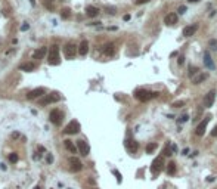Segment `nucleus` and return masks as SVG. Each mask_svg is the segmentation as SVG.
Here are the masks:
<instances>
[{
    "instance_id": "nucleus-1",
    "label": "nucleus",
    "mask_w": 217,
    "mask_h": 189,
    "mask_svg": "<svg viewBox=\"0 0 217 189\" xmlns=\"http://www.w3.org/2000/svg\"><path fill=\"white\" fill-rule=\"evenodd\" d=\"M49 64L50 65H58L61 62V59H59V47L56 45L53 46H50V50H49Z\"/></svg>"
},
{
    "instance_id": "nucleus-2",
    "label": "nucleus",
    "mask_w": 217,
    "mask_h": 189,
    "mask_svg": "<svg viewBox=\"0 0 217 189\" xmlns=\"http://www.w3.org/2000/svg\"><path fill=\"white\" fill-rule=\"evenodd\" d=\"M49 118H50L52 124L61 126V123H62V120H64V114H62V111H59V109H52L50 114H49Z\"/></svg>"
},
{
    "instance_id": "nucleus-3",
    "label": "nucleus",
    "mask_w": 217,
    "mask_h": 189,
    "mask_svg": "<svg viewBox=\"0 0 217 189\" xmlns=\"http://www.w3.org/2000/svg\"><path fill=\"white\" fill-rule=\"evenodd\" d=\"M80 132V123L77 121V120H73V121H69L68 126L65 127L64 133L65 134H77Z\"/></svg>"
},
{
    "instance_id": "nucleus-4",
    "label": "nucleus",
    "mask_w": 217,
    "mask_h": 189,
    "mask_svg": "<svg viewBox=\"0 0 217 189\" xmlns=\"http://www.w3.org/2000/svg\"><path fill=\"white\" fill-rule=\"evenodd\" d=\"M77 46L74 45V43H67L65 47H64V55L67 59H73L75 55H77Z\"/></svg>"
},
{
    "instance_id": "nucleus-5",
    "label": "nucleus",
    "mask_w": 217,
    "mask_h": 189,
    "mask_svg": "<svg viewBox=\"0 0 217 189\" xmlns=\"http://www.w3.org/2000/svg\"><path fill=\"white\" fill-rule=\"evenodd\" d=\"M134 98L137 100H140V102H146V100H149L152 98V93L148 92V90H145V89H137L134 92Z\"/></svg>"
},
{
    "instance_id": "nucleus-6",
    "label": "nucleus",
    "mask_w": 217,
    "mask_h": 189,
    "mask_svg": "<svg viewBox=\"0 0 217 189\" xmlns=\"http://www.w3.org/2000/svg\"><path fill=\"white\" fill-rule=\"evenodd\" d=\"M162 167H164V158H162V157H157V158L152 161V166H151L152 174H158L160 171L162 170Z\"/></svg>"
},
{
    "instance_id": "nucleus-7",
    "label": "nucleus",
    "mask_w": 217,
    "mask_h": 189,
    "mask_svg": "<svg viewBox=\"0 0 217 189\" xmlns=\"http://www.w3.org/2000/svg\"><path fill=\"white\" fill-rule=\"evenodd\" d=\"M68 164H69V170L73 171V173H77V171H80L83 168V164L81 161L77 158V157H71L68 160Z\"/></svg>"
},
{
    "instance_id": "nucleus-8",
    "label": "nucleus",
    "mask_w": 217,
    "mask_h": 189,
    "mask_svg": "<svg viewBox=\"0 0 217 189\" xmlns=\"http://www.w3.org/2000/svg\"><path fill=\"white\" fill-rule=\"evenodd\" d=\"M61 99V94L58 92H52L50 94H47V96L41 100L43 105H47V104H55V102H58Z\"/></svg>"
},
{
    "instance_id": "nucleus-9",
    "label": "nucleus",
    "mask_w": 217,
    "mask_h": 189,
    "mask_svg": "<svg viewBox=\"0 0 217 189\" xmlns=\"http://www.w3.org/2000/svg\"><path fill=\"white\" fill-rule=\"evenodd\" d=\"M214 99H216V90H210L204 98V106L205 108H211L213 104H214Z\"/></svg>"
},
{
    "instance_id": "nucleus-10",
    "label": "nucleus",
    "mask_w": 217,
    "mask_h": 189,
    "mask_svg": "<svg viewBox=\"0 0 217 189\" xmlns=\"http://www.w3.org/2000/svg\"><path fill=\"white\" fill-rule=\"evenodd\" d=\"M77 149L80 151L81 155H89V152H90V146L87 145V142L86 140H77Z\"/></svg>"
},
{
    "instance_id": "nucleus-11",
    "label": "nucleus",
    "mask_w": 217,
    "mask_h": 189,
    "mask_svg": "<svg viewBox=\"0 0 217 189\" xmlns=\"http://www.w3.org/2000/svg\"><path fill=\"white\" fill-rule=\"evenodd\" d=\"M46 89L45 87H37V89H34L31 92L27 93V99H37L39 96H41V94H45Z\"/></svg>"
},
{
    "instance_id": "nucleus-12",
    "label": "nucleus",
    "mask_w": 217,
    "mask_h": 189,
    "mask_svg": "<svg viewBox=\"0 0 217 189\" xmlns=\"http://www.w3.org/2000/svg\"><path fill=\"white\" fill-rule=\"evenodd\" d=\"M208 121H210V117H207V118H204L201 123L198 124V127H196V130H195V133H196V136H202L204 133H205V128H207V124H208Z\"/></svg>"
},
{
    "instance_id": "nucleus-13",
    "label": "nucleus",
    "mask_w": 217,
    "mask_h": 189,
    "mask_svg": "<svg viewBox=\"0 0 217 189\" xmlns=\"http://www.w3.org/2000/svg\"><path fill=\"white\" fill-rule=\"evenodd\" d=\"M196 30H198V25H196V24H194V25H188V27L183 28L182 34H183L185 37H190V36H194V34L196 33Z\"/></svg>"
},
{
    "instance_id": "nucleus-14",
    "label": "nucleus",
    "mask_w": 217,
    "mask_h": 189,
    "mask_svg": "<svg viewBox=\"0 0 217 189\" xmlns=\"http://www.w3.org/2000/svg\"><path fill=\"white\" fill-rule=\"evenodd\" d=\"M204 64H205L207 68H210V70H214V68H216L213 59H211V55H210L208 50H205V52H204Z\"/></svg>"
},
{
    "instance_id": "nucleus-15",
    "label": "nucleus",
    "mask_w": 217,
    "mask_h": 189,
    "mask_svg": "<svg viewBox=\"0 0 217 189\" xmlns=\"http://www.w3.org/2000/svg\"><path fill=\"white\" fill-rule=\"evenodd\" d=\"M126 148H127L128 152L134 154V152L137 151V148H139V145H137V142L133 140V139H127V140H126Z\"/></svg>"
},
{
    "instance_id": "nucleus-16",
    "label": "nucleus",
    "mask_w": 217,
    "mask_h": 189,
    "mask_svg": "<svg viewBox=\"0 0 217 189\" xmlns=\"http://www.w3.org/2000/svg\"><path fill=\"white\" fill-rule=\"evenodd\" d=\"M86 15L90 16V18H95V16L99 15V9L96 6H87L86 7Z\"/></svg>"
},
{
    "instance_id": "nucleus-17",
    "label": "nucleus",
    "mask_w": 217,
    "mask_h": 189,
    "mask_svg": "<svg viewBox=\"0 0 217 189\" xmlns=\"http://www.w3.org/2000/svg\"><path fill=\"white\" fill-rule=\"evenodd\" d=\"M87 52H89V41H87V40H83V41L80 43L79 53H80L81 56H84V55H87Z\"/></svg>"
},
{
    "instance_id": "nucleus-18",
    "label": "nucleus",
    "mask_w": 217,
    "mask_h": 189,
    "mask_svg": "<svg viewBox=\"0 0 217 189\" xmlns=\"http://www.w3.org/2000/svg\"><path fill=\"white\" fill-rule=\"evenodd\" d=\"M46 52H47L46 47H39L37 50H34V52H33V59H41L43 56L46 55Z\"/></svg>"
},
{
    "instance_id": "nucleus-19",
    "label": "nucleus",
    "mask_w": 217,
    "mask_h": 189,
    "mask_svg": "<svg viewBox=\"0 0 217 189\" xmlns=\"http://www.w3.org/2000/svg\"><path fill=\"white\" fill-rule=\"evenodd\" d=\"M176 22H177V15L176 13H168V15H166V18H164V24H167V25H173Z\"/></svg>"
},
{
    "instance_id": "nucleus-20",
    "label": "nucleus",
    "mask_w": 217,
    "mask_h": 189,
    "mask_svg": "<svg viewBox=\"0 0 217 189\" xmlns=\"http://www.w3.org/2000/svg\"><path fill=\"white\" fill-rule=\"evenodd\" d=\"M103 53H105L107 56H112L115 53V46L112 45V43H108V45L103 47Z\"/></svg>"
},
{
    "instance_id": "nucleus-21",
    "label": "nucleus",
    "mask_w": 217,
    "mask_h": 189,
    "mask_svg": "<svg viewBox=\"0 0 217 189\" xmlns=\"http://www.w3.org/2000/svg\"><path fill=\"white\" fill-rule=\"evenodd\" d=\"M64 145H65V148L71 152V154H75L77 151H79V149H77V146L73 143V140H69V139H67V140L64 142Z\"/></svg>"
},
{
    "instance_id": "nucleus-22",
    "label": "nucleus",
    "mask_w": 217,
    "mask_h": 189,
    "mask_svg": "<svg viewBox=\"0 0 217 189\" xmlns=\"http://www.w3.org/2000/svg\"><path fill=\"white\" fill-rule=\"evenodd\" d=\"M207 79H208V74H207V73H201V74H198L192 81H194V84H201V83H202L204 80H207Z\"/></svg>"
},
{
    "instance_id": "nucleus-23",
    "label": "nucleus",
    "mask_w": 217,
    "mask_h": 189,
    "mask_svg": "<svg viewBox=\"0 0 217 189\" xmlns=\"http://www.w3.org/2000/svg\"><path fill=\"white\" fill-rule=\"evenodd\" d=\"M34 68H36V65L34 64H22L21 67H19V70L21 71H27V73H31Z\"/></svg>"
},
{
    "instance_id": "nucleus-24",
    "label": "nucleus",
    "mask_w": 217,
    "mask_h": 189,
    "mask_svg": "<svg viewBox=\"0 0 217 189\" xmlns=\"http://www.w3.org/2000/svg\"><path fill=\"white\" fill-rule=\"evenodd\" d=\"M167 174L173 176V174H176V164L174 162H168V166H167Z\"/></svg>"
},
{
    "instance_id": "nucleus-25",
    "label": "nucleus",
    "mask_w": 217,
    "mask_h": 189,
    "mask_svg": "<svg viewBox=\"0 0 217 189\" xmlns=\"http://www.w3.org/2000/svg\"><path fill=\"white\" fill-rule=\"evenodd\" d=\"M155 149H157V143H155V142L148 143V146H146V152H148V154H152Z\"/></svg>"
},
{
    "instance_id": "nucleus-26",
    "label": "nucleus",
    "mask_w": 217,
    "mask_h": 189,
    "mask_svg": "<svg viewBox=\"0 0 217 189\" xmlns=\"http://www.w3.org/2000/svg\"><path fill=\"white\" fill-rule=\"evenodd\" d=\"M18 160H19V157H18V154H16V152H13V154H11V155H9V161L13 162V164H15V162H18Z\"/></svg>"
},
{
    "instance_id": "nucleus-27",
    "label": "nucleus",
    "mask_w": 217,
    "mask_h": 189,
    "mask_svg": "<svg viewBox=\"0 0 217 189\" xmlns=\"http://www.w3.org/2000/svg\"><path fill=\"white\" fill-rule=\"evenodd\" d=\"M43 5H45L47 9H53V0H43Z\"/></svg>"
},
{
    "instance_id": "nucleus-28",
    "label": "nucleus",
    "mask_w": 217,
    "mask_h": 189,
    "mask_svg": "<svg viewBox=\"0 0 217 189\" xmlns=\"http://www.w3.org/2000/svg\"><path fill=\"white\" fill-rule=\"evenodd\" d=\"M69 15H71V11H69V9H64L62 13H61V18L67 19V18H69Z\"/></svg>"
},
{
    "instance_id": "nucleus-29",
    "label": "nucleus",
    "mask_w": 217,
    "mask_h": 189,
    "mask_svg": "<svg viewBox=\"0 0 217 189\" xmlns=\"http://www.w3.org/2000/svg\"><path fill=\"white\" fill-rule=\"evenodd\" d=\"M196 73H198V68H196V67H192V65H190V67H189V77L195 75Z\"/></svg>"
},
{
    "instance_id": "nucleus-30",
    "label": "nucleus",
    "mask_w": 217,
    "mask_h": 189,
    "mask_svg": "<svg viewBox=\"0 0 217 189\" xmlns=\"http://www.w3.org/2000/svg\"><path fill=\"white\" fill-rule=\"evenodd\" d=\"M208 45H210V47H211V49L217 50V40H216V39H211L210 41H208Z\"/></svg>"
},
{
    "instance_id": "nucleus-31",
    "label": "nucleus",
    "mask_w": 217,
    "mask_h": 189,
    "mask_svg": "<svg viewBox=\"0 0 217 189\" xmlns=\"http://www.w3.org/2000/svg\"><path fill=\"white\" fill-rule=\"evenodd\" d=\"M188 120H189V117H188V115L185 114V115H182V117H180V118L177 120V123H179V124H180V123H186Z\"/></svg>"
},
{
    "instance_id": "nucleus-32",
    "label": "nucleus",
    "mask_w": 217,
    "mask_h": 189,
    "mask_svg": "<svg viewBox=\"0 0 217 189\" xmlns=\"http://www.w3.org/2000/svg\"><path fill=\"white\" fill-rule=\"evenodd\" d=\"M183 105H185L183 100H177V102H174V104H173V108H180V106H183Z\"/></svg>"
},
{
    "instance_id": "nucleus-33",
    "label": "nucleus",
    "mask_w": 217,
    "mask_h": 189,
    "mask_svg": "<svg viewBox=\"0 0 217 189\" xmlns=\"http://www.w3.org/2000/svg\"><path fill=\"white\" fill-rule=\"evenodd\" d=\"M114 174L117 176V182L121 183V174H120V171H118V170H114Z\"/></svg>"
},
{
    "instance_id": "nucleus-34",
    "label": "nucleus",
    "mask_w": 217,
    "mask_h": 189,
    "mask_svg": "<svg viewBox=\"0 0 217 189\" xmlns=\"http://www.w3.org/2000/svg\"><path fill=\"white\" fill-rule=\"evenodd\" d=\"M177 64H179V65H183V64H185V56H179V58H177Z\"/></svg>"
},
{
    "instance_id": "nucleus-35",
    "label": "nucleus",
    "mask_w": 217,
    "mask_h": 189,
    "mask_svg": "<svg viewBox=\"0 0 217 189\" xmlns=\"http://www.w3.org/2000/svg\"><path fill=\"white\" fill-rule=\"evenodd\" d=\"M185 12H186V6H180V7H179V13L183 15Z\"/></svg>"
},
{
    "instance_id": "nucleus-36",
    "label": "nucleus",
    "mask_w": 217,
    "mask_h": 189,
    "mask_svg": "<svg viewBox=\"0 0 217 189\" xmlns=\"http://www.w3.org/2000/svg\"><path fill=\"white\" fill-rule=\"evenodd\" d=\"M107 11H108V13L114 15V13H115V7H107Z\"/></svg>"
},
{
    "instance_id": "nucleus-37",
    "label": "nucleus",
    "mask_w": 217,
    "mask_h": 189,
    "mask_svg": "<svg viewBox=\"0 0 217 189\" xmlns=\"http://www.w3.org/2000/svg\"><path fill=\"white\" fill-rule=\"evenodd\" d=\"M28 28H30V25H28V24H24L22 27H21V31H27Z\"/></svg>"
},
{
    "instance_id": "nucleus-38",
    "label": "nucleus",
    "mask_w": 217,
    "mask_h": 189,
    "mask_svg": "<svg viewBox=\"0 0 217 189\" xmlns=\"http://www.w3.org/2000/svg\"><path fill=\"white\" fill-rule=\"evenodd\" d=\"M149 0H136V3L137 5H143V3H148Z\"/></svg>"
},
{
    "instance_id": "nucleus-39",
    "label": "nucleus",
    "mask_w": 217,
    "mask_h": 189,
    "mask_svg": "<svg viewBox=\"0 0 217 189\" xmlns=\"http://www.w3.org/2000/svg\"><path fill=\"white\" fill-rule=\"evenodd\" d=\"M162 154H164V155H171V151H170L168 148H166V149H164V152H162Z\"/></svg>"
},
{
    "instance_id": "nucleus-40",
    "label": "nucleus",
    "mask_w": 217,
    "mask_h": 189,
    "mask_svg": "<svg viewBox=\"0 0 217 189\" xmlns=\"http://www.w3.org/2000/svg\"><path fill=\"white\" fill-rule=\"evenodd\" d=\"M170 146H171V151H173V152H177V146H176L174 143H171Z\"/></svg>"
},
{
    "instance_id": "nucleus-41",
    "label": "nucleus",
    "mask_w": 217,
    "mask_h": 189,
    "mask_svg": "<svg viewBox=\"0 0 217 189\" xmlns=\"http://www.w3.org/2000/svg\"><path fill=\"white\" fill-rule=\"evenodd\" d=\"M12 137H13V139H18V137H19V133H18V132L12 133Z\"/></svg>"
},
{
    "instance_id": "nucleus-42",
    "label": "nucleus",
    "mask_w": 217,
    "mask_h": 189,
    "mask_svg": "<svg viewBox=\"0 0 217 189\" xmlns=\"http://www.w3.org/2000/svg\"><path fill=\"white\" fill-rule=\"evenodd\" d=\"M211 136H217V126L213 128V132H211Z\"/></svg>"
},
{
    "instance_id": "nucleus-43",
    "label": "nucleus",
    "mask_w": 217,
    "mask_h": 189,
    "mask_svg": "<svg viewBox=\"0 0 217 189\" xmlns=\"http://www.w3.org/2000/svg\"><path fill=\"white\" fill-rule=\"evenodd\" d=\"M52 161H53V157H52V155H50V154H49V155H47V162H49V164H50V162H52Z\"/></svg>"
},
{
    "instance_id": "nucleus-44",
    "label": "nucleus",
    "mask_w": 217,
    "mask_h": 189,
    "mask_svg": "<svg viewBox=\"0 0 217 189\" xmlns=\"http://www.w3.org/2000/svg\"><path fill=\"white\" fill-rule=\"evenodd\" d=\"M158 96H160L158 92H152V98H158Z\"/></svg>"
},
{
    "instance_id": "nucleus-45",
    "label": "nucleus",
    "mask_w": 217,
    "mask_h": 189,
    "mask_svg": "<svg viewBox=\"0 0 217 189\" xmlns=\"http://www.w3.org/2000/svg\"><path fill=\"white\" fill-rule=\"evenodd\" d=\"M39 152H46V149L43 148V146H39Z\"/></svg>"
},
{
    "instance_id": "nucleus-46",
    "label": "nucleus",
    "mask_w": 217,
    "mask_h": 189,
    "mask_svg": "<svg viewBox=\"0 0 217 189\" xmlns=\"http://www.w3.org/2000/svg\"><path fill=\"white\" fill-rule=\"evenodd\" d=\"M123 19H124V21H128V19H130V15H124Z\"/></svg>"
},
{
    "instance_id": "nucleus-47",
    "label": "nucleus",
    "mask_w": 217,
    "mask_h": 189,
    "mask_svg": "<svg viewBox=\"0 0 217 189\" xmlns=\"http://www.w3.org/2000/svg\"><path fill=\"white\" fill-rule=\"evenodd\" d=\"M188 2H189V3H198L199 0H188Z\"/></svg>"
},
{
    "instance_id": "nucleus-48",
    "label": "nucleus",
    "mask_w": 217,
    "mask_h": 189,
    "mask_svg": "<svg viewBox=\"0 0 217 189\" xmlns=\"http://www.w3.org/2000/svg\"><path fill=\"white\" fill-rule=\"evenodd\" d=\"M30 3H31V5L34 6V5H36V0H30Z\"/></svg>"
},
{
    "instance_id": "nucleus-49",
    "label": "nucleus",
    "mask_w": 217,
    "mask_h": 189,
    "mask_svg": "<svg viewBox=\"0 0 217 189\" xmlns=\"http://www.w3.org/2000/svg\"><path fill=\"white\" fill-rule=\"evenodd\" d=\"M34 189H41V188H40V186H36V188H34Z\"/></svg>"
}]
</instances>
